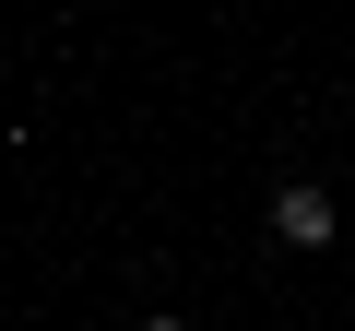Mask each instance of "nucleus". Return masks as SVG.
<instances>
[{
	"label": "nucleus",
	"instance_id": "obj_1",
	"mask_svg": "<svg viewBox=\"0 0 355 331\" xmlns=\"http://www.w3.org/2000/svg\"><path fill=\"white\" fill-rule=\"evenodd\" d=\"M272 237L284 249H331V190H284L272 202Z\"/></svg>",
	"mask_w": 355,
	"mask_h": 331
},
{
	"label": "nucleus",
	"instance_id": "obj_2",
	"mask_svg": "<svg viewBox=\"0 0 355 331\" xmlns=\"http://www.w3.org/2000/svg\"><path fill=\"white\" fill-rule=\"evenodd\" d=\"M142 331H190V319H142Z\"/></svg>",
	"mask_w": 355,
	"mask_h": 331
}]
</instances>
